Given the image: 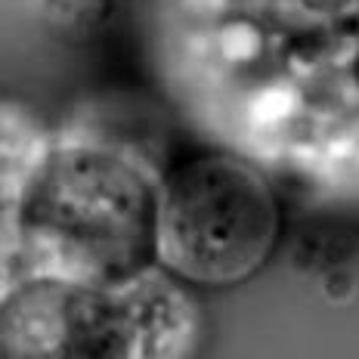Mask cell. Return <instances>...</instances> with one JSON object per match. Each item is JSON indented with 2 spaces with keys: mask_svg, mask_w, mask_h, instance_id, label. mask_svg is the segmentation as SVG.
Segmentation results:
<instances>
[{
  "mask_svg": "<svg viewBox=\"0 0 359 359\" xmlns=\"http://www.w3.org/2000/svg\"><path fill=\"white\" fill-rule=\"evenodd\" d=\"M155 152L106 118L47 133L4 109V282L65 279L121 288L158 264Z\"/></svg>",
  "mask_w": 359,
  "mask_h": 359,
  "instance_id": "2",
  "label": "cell"
},
{
  "mask_svg": "<svg viewBox=\"0 0 359 359\" xmlns=\"http://www.w3.org/2000/svg\"><path fill=\"white\" fill-rule=\"evenodd\" d=\"M0 359H137L118 288L43 276L4 282Z\"/></svg>",
  "mask_w": 359,
  "mask_h": 359,
  "instance_id": "4",
  "label": "cell"
},
{
  "mask_svg": "<svg viewBox=\"0 0 359 359\" xmlns=\"http://www.w3.org/2000/svg\"><path fill=\"white\" fill-rule=\"evenodd\" d=\"M137 359H192L201 341V310L183 279L149 266L118 288Z\"/></svg>",
  "mask_w": 359,
  "mask_h": 359,
  "instance_id": "5",
  "label": "cell"
},
{
  "mask_svg": "<svg viewBox=\"0 0 359 359\" xmlns=\"http://www.w3.org/2000/svg\"><path fill=\"white\" fill-rule=\"evenodd\" d=\"M149 69L205 143L359 208V0H140Z\"/></svg>",
  "mask_w": 359,
  "mask_h": 359,
  "instance_id": "1",
  "label": "cell"
},
{
  "mask_svg": "<svg viewBox=\"0 0 359 359\" xmlns=\"http://www.w3.org/2000/svg\"><path fill=\"white\" fill-rule=\"evenodd\" d=\"M279 238V198L257 164L214 152L168 170L158 198V266L186 285H238Z\"/></svg>",
  "mask_w": 359,
  "mask_h": 359,
  "instance_id": "3",
  "label": "cell"
}]
</instances>
